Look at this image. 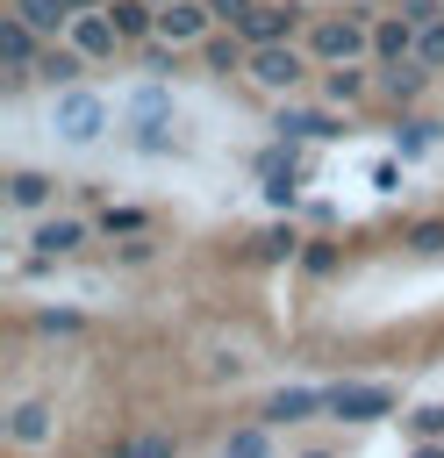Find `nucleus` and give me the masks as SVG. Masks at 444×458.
<instances>
[{
  "instance_id": "aec40b11",
  "label": "nucleus",
  "mask_w": 444,
  "mask_h": 458,
  "mask_svg": "<svg viewBox=\"0 0 444 458\" xmlns=\"http://www.w3.org/2000/svg\"><path fill=\"white\" fill-rule=\"evenodd\" d=\"M7 7H14V14L29 21V29H43V36L72 29V7H64V0H7Z\"/></svg>"
},
{
  "instance_id": "a878e982",
  "label": "nucleus",
  "mask_w": 444,
  "mask_h": 458,
  "mask_svg": "<svg viewBox=\"0 0 444 458\" xmlns=\"http://www.w3.org/2000/svg\"><path fill=\"white\" fill-rule=\"evenodd\" d=\"M143 222H150L143 208H107V215H100V229H107V236H143Z\"/></svg>"
},
{
  "instance_id": "2f4dec72",
  "label": "nucleus",
  "mask_w": 444,
  "mask_h": 458,
  "mask_svg": "<svg viewBox=\"0 0 444 458\" xmlns=\"http://www.w3.org/2000/svg\"><path fill=\"white\" fill-rule=\"evenodd\" d=\"M408 429H415V437H444V408H415Z\"/></svg>"
},
{
  "instance_id": "c9c22d12",
  "label": "nucleus",
  "mask_w": 444,
  "mask_h": 458,
  "mask_svg": "<svg viewBox=\"0 0 444 458\" xmlns=\"http://www.w3.org/2000/svg\"><path fill=\"white\" fill-rule=\"evenodd\" d=\"M308 458H329V451H308Z\"/></svg>"
},
{
  "instance_id": "f257e3e1",
  "label": "nucleus",
  "mask_w": 444,
  "mask_h": 458,
  "mask_svg": "<svg viewBox=\"0 0 444 458\" xmlns=\"http://www.w3.org/2000/svg\"><path fill=\"white\" fill-rule=\"evenodd\" d=\"M308 57L315 64H365L372 57V7L365 14H308Z\"/></svg>"
},
{
  "instance_id": "f3484780",
  "label": "nucleus",
  "mask_w": 444,
  "mask_h": 458,
  "mask_svg": "<svg viewBox=\"0 0 444 458\" xmlns=\"http://www.w3.org/2000/svg\"><path fill=\"white\" fill-rule=\"evenodd\" d=\"M107 21L122 29V43H150L158 36V0H107Z\"/></svg>"
},
{
  "instance_id": "4468645a",
  "label": "nucleus",
  "mask_w": 444,
  "mask_h": 458,
  "mask_svg": "<svg viewBox=\"0 0 444 458\" xmlns=\"http://www.w3.org/2000/svg\"><path fill=\"white\" fill-rule=\"evenodd\" d=\"M79 64H86V50H79V43H43V57H36V79L57 93V86H79Z\"/></svg>"
},
{
  "instance_id": "1a4fd4ad",
  "label": "nucleus",
  "mask_w": 444,
  "mask_h": 458,
  "mask_svg": "<svg viewBox=\"0 0 444 458\" xmlns=\"http://www.w3.org/2000/svg\"><path fill=\"white\" fill-rule=\"evenodd\" d=\"M415 36H423V21H408V14H372V57H380V64L415 57Z\"/></svg>"
},
{
  "instance_id": "473e14b6",
  "label": "nucleus",
  "mask_w": 444,
  "mask_h": 458,
  "mask_svg": "<svg viewBox=\"0 0 444 458\" xmlns=\"http://www.w3.org/2000/svg\"><path fill=\"white\" fill-rule=\"evenodd\" d=\"M401 14H408V21H437L444 7H437V0H401Z\"/></svg>"
},
{
  "instance_id": "423d86ee",
  "label": "nucleus",
  "mask_w": 444,
  "mask_h": 458,
  "mask_svg": "<svg viewBox=\"0 0 444 458\" xmlns=\"http://www.w3.org/2000/svg\"><path fill=\"white\" fill-rule=\"evenodd\" d=\"M43 29H29L14 7L0 14V64H7V86H21V79H36V57H43Z\"/></svg>"
},
{
  "instance_id": "cd10ccee",
  "label": "nucleus",
  "mask_w": 444,
  "mask_h": 458,
  "mask_svg": "<svg viewBox=\"0 0 444 458\" xmlns=\"http://www.w3.org/2000/svg\"><path fill=\"white\" fill-rule=\"evenodd\" d=\"M415 57H423L430 72L444 64V14H437V21H423V36H415Z\"/></svg>"
},
{
  "instance_id": "0eeeda50",
  "label": "nucleus",
  "mask_w": 444,
  "mask_h": 458,
  "mask_svg": "<svg viewBox=\"0 0 444 458\" xmlns=\"http://www.w3.org/2000/svg\"><path fill=\"white\" fill-rule=\"evenodd\" d=\"M215 29V7L208 0H158V36L179 50V43H208Z\"/></svg>"
},
{
  "instance_id": "412c9836",
  "label": "nucleus",
  "mask_w": 444,
  "mask_h": 458,
  "mask_svg": "<svg viewBox=\"0 0 444 458\" xmlns=\"http://www.w3.org/2000/svg\"><path fill=\"white\" fill-rule=\"evenodd\" d=\"M122 114H129V122H172V93H165V86H136V93L122 100Z\"/></svg>"
},
{
  "instance_id": "f03ea898",
  "label": "nucleus",
  "mask_w": 444,
  "mask_h": 458,
  "mask_svg": "<svg viewBox=\"0 0 444 458\" xmlns=\"http://www.w3.org/2000/svg\"><path fill=\"white\" fill-rule=\"evenodd\" d=\"M107 122H115V107H107L100 93H86V86H57V93H50V136H57V143L93 150V143L107 136Z\"/></svg>"
},
{
  "instance_id": "20e7f679",
  "label": "nucleus",
  "mask_w": 444,
  "mask_h": 458,
  "mask_svg": "<svg viewBox=\"0 0 444 458\" xmlns=\"http://www.w3.org/2000/svg\"><path fill=\"white\" fill-rule=\"evenodd\" d=\"M394 401H401V394H394L387 379H337L322 408H329L337 422H380V415H394Z\"/></svg>"
},
{
  "instance_id": "393cba45",
  "label": "nucleus",
  "mask_w": 444,
  "mask_h": 458,
  "mask_svg": "<svg viewBox=\"0 0 444 458\" xmlns=\"http://www.w3.org/2000/svg\"><path fill=\"white\" fill-rule=\"evenodd\" d=\"M222 458H272V437L251 422V429H229V444H222Z\"/></svg>"
},
{
  "instance_id": "7ed1b4c3",
  "label": "nucleus",
  "mask_w": 444,
  "mask_h": 458,
  "mask_svg": "<svg viewBox=\"0 0 444 458\" xmlns=\"http://www.w3.org/2000/svg\"><path fill=\"white\" fill-rule=\"evenodd\" d=\"M308 50H294V43H258L251 50V86H265V93H301V79H308Z\"/></svg>"
},
{
  "instance_id": "f704fd0d",
  "label": "nucleus",
  "mask_w": 444,
  "mask_h": 458,
  "mask_svg": "<svg viewBox=\"0 0 444 458\" xmlns=\"http://www.w3.org/2000/svg\"><path fill=\"white\" fill-rule=\"evenodd\" d=\"M64 7H72V14H86V7H107V0H64Z\"/></svg>"
},
{
  "instance_id": "bb28decb",
  "label": "nucleus",
  "mask_w": 444,
  "mask_h": 458,
  "mask_svg": "<svg viewBox=\"0 0 444 458\" xmlns=\"http://www.w3.org/2000/svg\"><path fill=\"white\" fill-rule=\"evenodd\" d=\"M115 458H172V437H122Z\"/></svg>"
},
{
  "instance_id": "5701e85b",
  "label": "nucleus",
  "mask_w": 444,
  "mask_h": 458,
  "mask_svg": "<svg viewBox=\"0 0 444 458\" xmlns=\"http://www.w3.org/2000/svg\"><path fill=\"white\" fill-rule=\"evenodd\" d=\"M251 258H301V229L294 222H272L265 236H251Z\"/></svg>"
},
{
  "instance_id": "9b49d317",
  "label": "nucleus",
  "mask_w": 444,
  "mask_h": 458,
  "mask_svg": "<svg viewBox=\"0 0 444 458\" xmlns=\"http://www.w3.org/2000/svg\"><path fill=\"white\" fill-rule=\"evenodd\" d=\"M29 243H36V258H43V265H50V258H72V250L86 243V222H79V215H43Z\"/></svg>"
},
{
  "instance_id": "f8f14e48",
  "label": "nucleus",
  "mask_w": 444,
  "mask_h": 458,
  "mask_svg": "<svg viewBox=\"0 0 444 458\" xmlns=\"http://www.w3.org/2000/svg\"><path fill=\"white\" fill-rule=\"evenodd\" d=\"M72 43H79L86 57H115V43H122V29L107 21V7H86V14H72Z\"/></svg>"
},
{
  "instance_id": "b1692460",
  "label": "nucleus",
  "mask_w": 444,
  "mask_h": 458,
  "mask_svg": "<svg viewBox=\"0 0 444 458\" xmlns=\"http://www.w3.org/2000/svg\"><path fill=\"white\" fill-rule=\"evenodd\" d=\"M208 72H222V79H229V72H251V43H243V36H236V43L208 36Z\"/></svg>"
},
{
  "instance_id": "6e6552de",
  "label": "nucleus",
  "mask_w": 444,
  "mask_h": 458,
  "mask_svg": "<svg viewBox=\"0 0 444 458\" xmlns=\"http://www.w3.org/2000/svg\"><path fill=\"white\" fill-rule=\"evenodd\" d=\"M57 437V408L50 401H14V415H7V444L14 451H43Z\"/></svg>"
},
{
  "instance_id": "ddd939ff",
  "label": "nucleus",
  "mask_w": 444,
  "mask_h": 458,
  "mask_svg": "<svg viewBox=\"0 0 444 458\" xmlns=\"http://www.w3.org/2000/svg\"><path fill=\"white\" fill-rule=\"evenodd\" d=\"M423 86H430V64H423V57H401V64H380V93H387L394 107H408V100H423Z\"/></svg>"
},
{
  "instance_id": "39448f33",
  "label": "nucleus",
  "mask_w": 444,
  "mask_h": 458,
  "mask_svg": "<svg viewBox=\"0 0 444 458\" xmlns=\"http://www.w3.org/2000/svg\"><path fill=\"white\" fill-rule=\"evenodd\" d=\"M308 21V7H279V0H251L236 14V36L258 50V43H294V29Z\"/></svg>"
},
{
  "instance_id": "c756f323",
  "label": "nucleus",
  "mask_w": 444,
  "mask_h": 458,
  "mask_svg": "<svg viewBox=\"0 0 444 458\" xmlns=\"http://www.w3.org/2000/svg\"><path fill=\"white\" fill-rule=\"evenodd\" d=\"M301 265H308V272H337V250H329V243H301Z\"/></svg>"
},
{
  "instance_id": "dca6fc26",
  "label": "nucleus",
  "mask_w": 444,
  "mask_h": 458,
  "mask_svg": "<svg viewBox=\"0 0 444 458\" xmlns=\"http://www.w3.org/2000/svg\"><path fill=\"white\" fill-rule=\"evenodd\" d=\"M322 401H329V386H279V394L265 401V422H308Z\"/></svg>"
},
{
  "instance_id": "4be33fe9",
  "label": "nucleus",
  "mask_w": 444,
  "mask_h": 458,
  "mask_svg": "<svg viewBox=\"0 0 444 458\" xmlns=\"http://www.w3.org/2000/svg\"><path fill=\"white\" fill-rule=\"evenodd\" d=\"M129 143H136L143 157H172V150H179V136H172V122H129Z\"/></svg>"
},
{
  "instance_id": "a211bd4d",
  "label": "nucleus",
  "mask_w": 444,
  "mask_h": 458,
  "mask_svg": "<svg viewBox=\"0 0 444 458\" xmlns=\"http://www.w3.org/2000/svg\"><path fill=\"white\" fill-rule=\"evenodd\" d=\"M372 86H380V79H365L358 64H329V79H322V100H329V107H351V100H365Z\"/></svg>"
},
{
  "instance_id": "6ab92c4d",
  "label": "nucleus",
  "mask_w": 444,
  "mask_h": 458,
  "mask_svg": "<svg viewBox=\"0 0 444 458\" xmlns=\"http://www.w3.org/2000/svg\"><path fill=\"white\" fill-rule=\"evenodd\" d=\"M437 136H444V122H430V114H401V122H394V150H401V157L437 150Z\"/></svg>"
},
{
  "instance_id": "c85d7f7f",
  "label": "nucleus",
  "mask_w": 444,
  "mask_h": 458,
  "mask_svg": "<svg viewBox=\"0 0 444 458\" xmlns=\"http://www.w3.org/2000/svg\"><path fill=\"white\" fill-rule=\"evenodd\" d=\"M408 250H415V258H437V250H444V222H415V229H408Z\"/></svg>"
},
{
  "instance_id": "72a5a7b5",
  "label": "nucleus",
  "mask_w": 444,
  "mask_h": 458,
  "mask_svg": "<svg viewBox=\"0 0 444 458\" xmlns=\"http://www.w3.org/2000/svg\"><path fill=\"white\" fill-rule=\"evenodd\" d=\"M208 7H215V21H236V14L251 7V0H208Z\"/></svg>"
},
{
  "instance_id": "9d476101",
  "label": "nucleus",
  "mask_w": 444,
  "mask_h": 458,
  "mask_svg": "<svg viewBox=\"0 0 444 458\" xmlns=\"http://www.w3.org/2000/svg\"><path fill=\"white\" fill-rule=\"evenodd\" d=\"M272 129H279L286 143H329V136H344V122H337V114H322V107H279V114H272Z\"/></svg>"
},
{
  "instance_id": "7c9ffc66",
  "label": "nucleus",
  "mask_w": 444,
  "mask_h": 458,
  "mask_svg": "<svg viewBox=\"0 0 444 458\" xmlns=\"http://www.w3.org/2000/svg\"><path fill=\"white\" fill-rule=\"evenodd\" d=\"M36 329H43V336H79L86 322H79V315H36Z\"/></svg>"
},
{
  "instance_id": "2eb2a0df",
  "label": "nucleus",
  "mask_w": 444,
  "mask_h": 458,
  "mask_svg": "<svg viewBox=\"0 0 444 458\" xmlns=\"http://www.w3.org/2000/svg\"><path fill=\"white\" fill-rule=\"evenodd\" d=\"M50 200H57V186H50L43 172H29V165L7 172V208H14V215H43Z\"/></svg>"
}]
</instances>
